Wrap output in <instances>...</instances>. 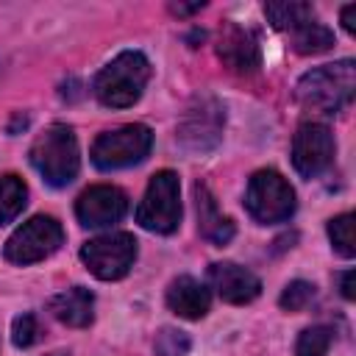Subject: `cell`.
<instances>
[{"mask_svg": "<svg viewBox=\"0 0 356 356\" xmlns=\"http://www.w3.org/2000/svg\"><path fill=\"white\" fill-rule=\"evenodd\" d=\"M50 314L72 328H86L95 320V295L86 286H70L50 298Z\"/></svg>", "mask_w": 356, "mask_h": 356, "instance_id": "2e32d148", "label": "cell"}, {"mask_svg": "<svg viewBox=\"0 0 356 356\" xmlns=\"http://www.w3.org/2000/svg\"><path fill=\"white\" fill-rule=\"evenodd\" d=\"M134 259H136V239L134 234H125V231L95 236L81 248V261L100 281H117L128 275V270L134 267Z\"/></svg>", "mask_w": 356, "mask_h": 356, "instance_id": "9c48e42d", "label": "cell"}, {"mask_svg": "<svg viewBox=\"0 0 356 356\" xmlns=\"http://www.w3.org/2000/svg\"><path fill=\"white\" fill-rule=\"evenodd\" d=\"M339 289H342V298L345 300H353V270H345L342 275H339Z\"/></svg>", "mask_w": 356, "mask_h": 356, "instance_id": "d4e9b609", "label": "cell"}, {"mask_svg": "<svg viewBox=\"0 0 356 356\" xmlns=\"http://www.w3.org/2000/svg\"><path fill=\"white\" fill-rule=\"evenodd\" d=\"M289 39H292V47H295V53H300V56H312V53H323V50H328L331 44H334V33L323 25V22H306V25H300V28H295L292 33H289Z\"/></svg>", "mask_w": 356, "mask_h": 356, "instance_id": "d6986e66", "label": "cell"}, {"mask_svg": "<svg viewBox=\"0 0 356 356\" xmlns=\"http://www.w3.org/2000/svg\"><path fill=\"white\" fill-rule=\"evenodd\" d=\"M136 222L153 234H172L181 222V184L172 170H159L136 206Z\"/></svg>", "mask_w": 356, "mask_h": 356, "instance_id": "277c9868", "label": "cell"}, {"mask_svg": "<svg viewBox=\"0 0 356 356\" xmlns=\"http://www.w3.org/2000/svg\"><path fill=\"white\" fill-rule=\"evenodd\" d=\"M195 206H197V231L203 239H209L211 245H225L234 239L236 234V225L231 217H225L220 209H217V200L214 195L209 192L206 184H195Z\"/></svg>", "mask_w": 356, "mask_h": 356, "instance_id": "5bb4252c", "label": "cell"}, {"mask_svg": "<svg viewBox=\"0 0 356 356\" xmlns=\"http://www.w3.org/2000/svg\"><path fill=\"white\" fill-rule=\"evenodd\" d=\"M328 239H331V248L339 256L353 259V253H356V245H353V214H339V217L328 220Z\"/></svg>", "mask_w": 356, "mask_h": 356, "instance_id": "44dd1931", "label": "cell"}, {"mask_svg": "<svg viewBox=\"0 0 356 356\" xmlns=\"http://www.w3.org/2000/svg\"><path fill=\"white\" fill-rule=\"evenodd\" d=\"M217 56L222 58V64L228 70H234L239 75H250V72H256L261 67V50H259L256 36L248 28H239L234 22H228L220 31Z\"/></svg>", "mask_w": 356, "mask_h": 356, "instance_id": "7c38bea8", "label": "cell"}, {"mask_svg": "<svg viewBox=\"0 0 356 356\" xmlns=\"http://www.w3.org/2000/svg\"><path fill=\"white\" fill-rule=\"evenodd\" d=\"M225 125L222 103L211 95H197L178 120V145L189 153H209L220 145Z\"/></svg>", "mask_w": 356, "mask_h": 356, "instance_id": "8992f818", "label": "cell"}, {"mask_svg": "<svg viewBox=\"0 0 356 356\" xmlns=\"http://www.w3.org/2000/svg\"><path fill=\"white\" fill-rule=\"evenodd\" d=\"M331 339H334V331L328 325H312L300 331L295 342V356H328Z\"/></svg>", "mask_w": 356, "mask_h": 356, "instance_id": "ffe728a7", "label": "cell"}, {"mask_svg": "<svg viewBox=\"0 0 356 356\" xmlns=\"http://www.w3.org/2000/svg\"><path fill=\"white\" fill-rule=\"evenodd\" d=\"M264 14L270 19V25L275 31H295L306 22L314 19V8L309 3H298V0H289V3H267L264 6Z\"/></svg>", "mask_w": 356, "mask_h": 356, "instance_id": "e0dca14e", "label": "cell"}, {"mask_svg": "<svg viewBox=\"0 0 356 356\" xmlns=\"http://www.w3.org/2000/svg\"><path fill=\"white\" fill-rule=\"evenodd\" d=\"M28 203V186L19 175L6 172L0 175V225L11 222Z\"/></svg>", "mask_w": 356, "mask_h": 356, "instance_id": "ac0fdd59", "label": "cell"}, {"mask_svg": "<svg viewBox=\"0 0 356 356\" xmlns=\"http://www.w3.org/2000/svg\"><path fill=\"white\" fill-rule=\"evenodd\" d=\"M167 306H170V312H175L184 320H200V317L209 314L211 295H209V289L197 278L178 275L167 286Z\"/></svg>", "mask_w": 356, "mask_h": 356, "instance_id": "9a60e30c", "label": "cell"}, {"mask_svg": "<svg viewBox=\"0 0 356 356\" xmlns=\"http://www.w3.org/2000/svg\"><path fill=\"white\" fill-rule=\"evenodd\" d=\"M314 295H317L314 284H309V281H292V284L284 286L278 303H281L284 312H300V309H306L314 300Z\"/></svg>", "mask_w": 356, "mask_h": 356, "instance_id": "603a6c76", "label": "cell"}, {"mask_svg": "<svg viewBox=\"0 0 356 356\" xmlns=\"http://www.w3.org/2000/svg\"><path fill=\"white\" fill-rule=\"evenodd\" d=\"M31 164L50 186L72 184L81 170V150L72 128L64 122L47 125L31 145Z\"/></svg>", "mask_w": 356, "mask_h": 356, "instance_id": "3957f363", "label": "cell"}, {"mask_svg": "<svg viewBox=\"0 0 356 356\" xmlns=\"http://www.w3.org/2000/svg\"><path fill=\"white\" fill-rule=\"evenodd\" d=\"M245 209L256 222H284L295 211V189L278 170H259L248 181Z\"/></svg>", "mask_w": 356, "mask_h": 356, "instance_id": "5b68a950", "label": "cell"}, {"mask_svg": "<svg viewBox=\"0 0 356 356\" xmlns=\"http://www.w3.org/2000/svg\"><path fill=\"white\" fill-rule=\"evenodd\" d=\"M39 334H42V328L33 314H19L11 325V339L17 348H31L33 342H39Z\"/></svg>", "mask_w": 356, "mask_h": 356, "instance_id": "cb8c5ba5", "label": "cell"}, {"mask_svg": "<svg viewBox=\"0 0 356 356\" xmlns=\"http://www.w3.org/2000/svg\"><path fill=\"white\" fill-rule=\"evenodd\" d=\"M192 348V339L189 334L178 331V328H161L156 334V342H153V353L156 356H186Z\"/></svg>", "mask_w": 356, "mask_h": 356, "instance_id": "7402d4cb", "label": "cell"}, {"mask_svg": "<svg viewBox=\"0 0 356 356\" xmlns=\"http://www.w3.org/2000/svg\"><path fill=\"white\" fill-rule=\"evenodd\" d=\"M353 92H356L353 58L314 67L295 83L298 106L312 114H339L345 106H350Z\"/></svg>", "mask_w": 356, "mask_h": 356, "instance_id": "6da1fadb", "label": "cell"}, {"mask_svg": "<svg viewBox=\"0 0 356 356\" xmlns=\"http://www.w3.org/2000/svg\"><path fill=\"white\" fill-rule=\"evenodd\" d=\"M153 145V131L142 122L120 125L114 131H106L92 145V164L97 170H122L131 164H139Z\"/></svg>", "mask_w": 356, "mask_h": 356, "instance_id": "52a82bcc", "label": "cell"}, {"mask_svg": "<svg viewBox=\"0 0 356 356\" xmlns=\"http://www.w3.org/2000/svg\"><path fill=\"white\" fill-rule=\"evenodd\" d=\"M125 211H128V197H125L122 189H117L111 184L89 186L75 200V217L86 228L114 225L125 217Z\"/></svg>", "mask_w": 356, "mask_h": 356, "instance_id": "8fae6325", "label": "cell"}, {"mask_svg": "<svg viewBox=\"0 0 356 356\" xmlns=\"http://www.w3.org/2000/svg\"><path fill=\"white\" fill-rule=\"evenodd\" d=\"M64 245V228L50 214H36L22 222L6 242V259L14 264H33L53 256Z\"/></svg>", "mask_w": 356, "mask_h": 356, "instance_id": "ba28073f", "label": "cell"}, {"mask_svg": "<svg viewBox=\"0 0 356 356\" xmlns=\"http://www.w3.org/2000/svg\"><path fill=\"white\" fill-rule=\"evenodd\" d=\"M342 28H345L348 33H356V6H353V3L342 8Z\"/></svg>", "mask_w": 356, "mask_h": 356, "instance_id": "484cf974", "label": "cell"}, {"mask_svg": "<svg viewBox=\"0 0 356 356\" xmlns=\"http://www.w3.org/2000/svg\"><path fill=\"white\" fill-rule=\"evenodd\" d=\"M334 134L320 122H306L292 136V164L303 178L323 175L334 161Z\"/></svg>", "mask_w": 356, "mask_h": 356, "instance_id": "30bf717a", "label": "cell"}, {"mask_svg": "<svg viewBox=\"0 0 356 356\" xmlns=\"http://www.w3.org/2000/svg\"><path fill=\"white\" fill-rule=\"evenodd\" d=\"M150 81V61L139 50H122L95 78V97L108 108L134 106Z\"/></svg>", "mask_w": 356, "mask_h": 356, "instance_id": "7a4b0ae2", "label": "cell"}, {"mask_svg": "<svg viewBox=\"0 0 356 356\" xmlns=\"http://www.w3.org/2000/svg\"><path fill=\"white\" fill-rule=\"evenodd\" d=\"M200 8H203V0H200V3H192V6H184V3H172V6H170V11H172V14H178V17L195 14V11H200Z\"/></svg>", "mask_w": 356, "mask_h": 356, "instance_id": "4316f807", "label": "cell"}, {"mask_svg": "<svg viewBox=\"0 0 356 356\" xmlns=\"http://www.w3.org/2000/svg\"><path fill=\"white\" fill-rule=\"evenodd\" d=\"M209 281L211 286L217 289V295L225 300V303H234V306H242V303H250L259 298L261 292V281L256 273H250L248 267L242 264H234V261H217L209 267Z\"/></svg>", "mask_w": 356, "mask_h": 356, "instance_id": "4fadbf2b", "label": "cell"}]
</instances>
